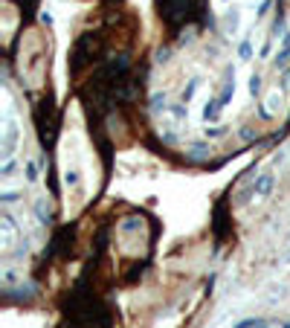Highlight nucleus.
I'll use <instances>...</instances> for the list:
<instances>
[{
    "label": "nucleus",
    "mask_w": 290,
    "mask_h": 328,
    "mask_svg": "<svg viewBox=\"0 0 290 328\" xmlns=\"http://www.w3.org/2000/svg\"><path fill=\"white\" fill-rule=\"evenodd\" d=\"M273 192V174H261V178L255 180V189H253V198L255 201H261Z\"/></svg>",
    "instance_id": "f257e3e1"
},
{
    "label": "nucleus",
    "mask_w": 290,
    "mask_h": 328,
    "mask_svg": "<svg viewBox=\"0 0 290 328\" xmlns=\"http://www.w3.org/2000/svg\"><path fill=\"white\" fill-rule=\"evenodd\" d=\"M279 105H281V90H273L270 99H267V105H264V114H273Z\"/></svg>",
    "instance_id": "f03ea898"
}]
</instances>
